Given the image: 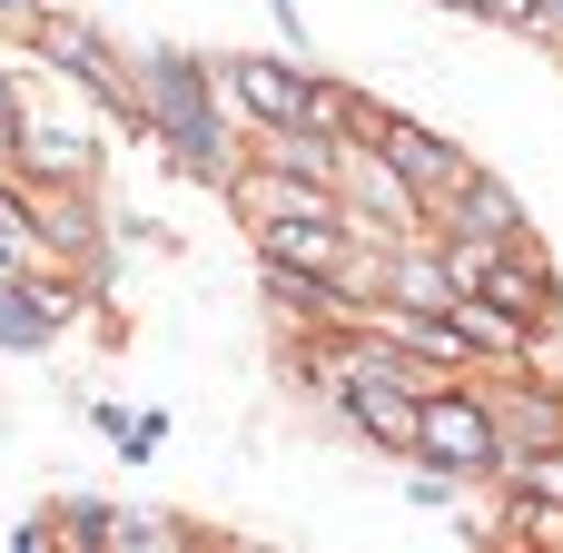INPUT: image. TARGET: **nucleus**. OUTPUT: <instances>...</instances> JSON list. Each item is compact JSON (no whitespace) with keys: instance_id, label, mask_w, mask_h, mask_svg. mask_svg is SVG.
<instances>
[{"instance_id":"obj_1","label":"nucleus","mask_w":563,"mask_h":553,"mask_svg":"<svg viewBox=\"0 0 563 553\" xmlns=\"http://www.w3.org/2000/svg\"><path fill=\"white\" fill-rule=\"evenodd\" d=\"M238 89L287 129V119H317V89H297V79H277V69H238Z\"/></svg>"},{"instance_id":"obj_2","label":"nucleus","mask_w":563,"mask_h":553,"mask_svg":"<svg viewBox=\"0 0 563 553\" xmlns=\"http://www.w3.org/2000/svg\"><path fill=\"white\" fill-rule=\"evenodd\" d=\"M426 435H435V455H455V465H485V425H475L465 406H435V416H426Z\"/></svg>"},{"instance_id":"obj_3","label":"nucleus","mask_w":563,"mask_h":553,"mask_svg":"<svg viewBox=\"0 0 563 553\" xmlns=\"http://www.w3.org/2000/svg\"><path fill=\"white\" fill-rule=\"evenodd\" d=\"M396 158H406V168H426V178H445V148H426V139H406V129H396Z\"/></svg>"}]
</instances>
